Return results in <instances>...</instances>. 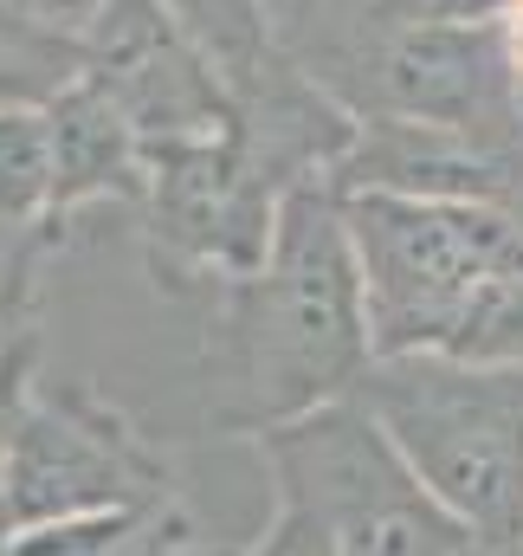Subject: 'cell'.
<instances>
[{
    "instance_id": "6da1fadb",
    "label": "cell",
    "mask_w": 523,
    "mask_h": 556,
    "mask_svg": "<svg viewBox=\"0 0 523 556\" xmlns=\"http://www.w3.org/2000/svg\"><path fill=\"white\" fill-rule=\"evenodd\" d=\"M375 363L362 266L343 220V188L304 175L278 201L271 247L246 278L220 285V427L259 433L343 402Z\"/></svg>"
},
{
    "instance_id": "7a4b0ae2",
    "label": "cell",
    "mask_w": 523,
    "mask_h": 556,
    "mask_svg": "<svg viewBox=\"0 0 523 556\" xmlns=\"http://www.w3.org/2000/svg\"><path fill=\"white\" fill-rule=\"evenodd\" d=\"M375 356L523 363V220L479 201L343 188Z\"/></svg>"
},
{
    "instance_id": "3957f363",
    "label": "cell",
    "mask_w": 523,
    "mask_h": 556,
    "mask_svg": "<svg viewBox=\"0 0 523 556\" xmlns=\"http://www.w3.org/2000/svg\"><path fill=\"white\" fill-rule=\"evenodd\" d=\"M479 556L523 544V363L375 356L349 389Z\"/></svg>"
},
{
    "instance_id": "277c9868",
    "label": "cell",
    "mask_w": 523,
    "mask_h": 556,
    "mask_svg": "<svg viewBox=\"0 0 523 556\" xmlns=\"http://www.w3.org/2000/svg\"><path fill=\"white\" fill-rule=\"evenodd\" d=\"M253 440L278 505L304 511L336 556H479L472 531L420 485L356 395L259 427Z\"/></svg>"
},
{
    "instance_id": "5b68a950",
    "label": "cell",
    "mask_w": 523,
    "mask_h": 556,
    "mask_svg": "<svg viewBox=\"0 0 523 556\" xmlns=\"http://www.w3.org/2000/svg\"><path fill=\"white\" fill-rule=\"evenodd\" d=\"M284 181L240 130L142 142V207H149V273L168 291H220L246 278L271 247Z\"/></svg>"
},
{
    "instance_id": "8992f818",
    "label": "cell",
    "mask_w": 523,
    "mask_h": 556,
    "mask_svg": "<svg viewBox=\"0 0 523 556\" xmlns=\"http://www.w3.org/2000/svg\"><path fill=\"white\" fill-rule=\"evenodd\" d=\"M0 505H7V531L91 518V511L175 505V466L98 389H85V382L33 389V408L7 453Z\"/></svg>"
},
{
    "instance_id": "52a82bcc",
    "label": "cell",
    "mask_w": 523,
    "mask_h": 556,
    "mask_svg": "<svg viewBox=\"0 0 523 556\" xmlns=\"http://www.w3.org/2000/svg\"><path fill=\"white\" fill-rule=\"evenodd\" d=\"M52 142H59V194H52V227L91 201H142V137L130 130L124 104L111 98L104 78L65 85L52 104Z\"/></svg>"
},
{
    "instance_id": "ba28073f",
    "label": "cell",
    "mask_w": 523,
    "mask_h": 556,
    "mask_svg": "<svg viewBox=\"0 0 523 556\" xmlns=\"http://www.w3.org/2000/svg\"><path fill=\"white\" fill-rule=\"evenodd\" d=\"M59 194V142L46 104H0V227L39 233L52 227Z\"/></svg>"
},
{
    "instance_id": "9c48e42d",
    "label": "cell",
    "mask_w": 523,
    "mask_h": 556,
    "mask_svg": "<svg viewBox=\"0 0 523 556\" xmlns=\"http://www.w3.org/2000/svg\"><path fill=\"white\" fill-rule=\"evenodd\" d=\"M33 389H39V330H13L0 343V485H7V453H13V433L33 408ZM7 505H0V556H7Z\"/></svg>"
},
{
    "instance_id": "30bf717a",
    "label": "cell",
    "mask_w": 523,
    "mask_h": 556,
    "mask_svg": "<svg viewBox=\"0 0 523 556\" xmlns=\"http://www.w3.org/2000/svg\"><path fill=\"white\" fill-rule=\"evenodd\" d=\"M505 0H375L369 20L382 26H465V20H498Z\"/></svg>"
},
{
    "instance_id": "8fae6325",
    "label": "cell",
    "mask_w": 523,
    "mask_h": 556,
    "mask_svg": "<svg viewBox=\"0 0 523 556\" xmlns=\"http://www.w3.org/2000/svg\"><path fill=\"white\" fill-rule=\"evenodd\" d=\"M240 556H336V544L304 518V511H291V505H271V518H265V531L246 544Z\"/></svg>"
},
{
    "instance_id": "7c38bea8",
    "label": "cell",
    "mask_w": 523,
    "mask_h": 556,
    "mask_svg": "<svg viewBox=\"0 0 523 556\" xmlns=\"http://www.w3.org/2000/svg\"><path fill=\"white\" fill-rule=\"evenodd\" d=\"M317 7H323V13H330V7H336V13H369V7H375V0H297V7H291V13H284V26H291V20H297V13H317ZM284 26H278V33H284Z\"/></svg>"
},
{
    "instance_id": "4fadbf2b",
    "label": "cell",
    "mask_w": 523,
    "mask_h": 556,
    "mask_svg": "<svg viewBox=\"0 0 523 556\" xmlns=\"http://www.w3.org/2000/svg\"><path fill=\"white\" fill-rule=\"evenodd\" d=\"M291 7H297V0H265V13H271V33L284 26V13H291Z\"/></svg>"
},
{
    "instance_id": "5bb4252c",
    "label": "cell",
    "mask_w": 523,
    "mask_h": 556,
    "mask_svg": "<svg viewBox=\"0 0 523 556\" xmlns=\"http://www.w3.org/2000/svg\"><path fill=\"white\" fill-rule=\"evenodd\" d=\"M485 556H523V544H511V551H485Z\"/></svg>"
},
{
    "instance_id": "9a60e30c",
    "label": "cell",
    "mask_w": 523,
    "mask_h": 556,
    "mask_svg": "<svg viewBox=\"0 0 523 556\" xmlns=\"http://www.w3.org/2000/svg\"><path fill=\"white\" fill-rule=\"evenodd\" d=\"M207 556H240V551H207Z\"/></svg>"
},
{
    "instance_id": "2e32d148",
    "label": "cell",
    "mask_w": 523,
    "mask_h": 556,
    "mask_svg": "<svg viewBox=\"0 0 523 556\" xmlns=\"http://www.w3.org/2000/svg\"><path fill=\"white\" fill-rule=\"evenodd\" d=\"M0 233H7V227H0Z\"/></svg>"
}]
</instances>
